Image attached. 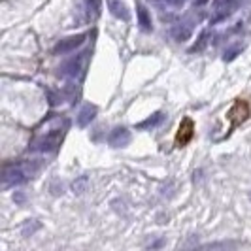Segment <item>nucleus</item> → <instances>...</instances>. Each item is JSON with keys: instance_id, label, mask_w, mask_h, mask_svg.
Listing matches in <instances>:
<instances>
[{"instance_id": "obj_1", "label": "nucleus", "mask_w": 251, "mask_h": 251, "mask_svg": "<svg viewBox=\"0 0 251 251\" xmlns=\"http://www.w3.org/2000/svg\"><path fill=\"white\" fill-rule=\"evenodd\" d=\"M83 42H85V34H77V36L64 38V40H61V42L55 46L53 53H55V55H66V53H72V51H75L79 46H83Z\"/></svg>"}, {"instance_id": "obj_2", "label": "nucleus", "mask_w": 251, "mask_h": 251, "mask_svg": "<svg viewBox=\"0 0 251 251\" xmlns=\"http://www.w3.org/2000/svg\"><path fill=\"white\" fill-rule=\"evenodd\" d=\"M87 55L89 53H81V55H77L74 59L66 61L63 64V68H61V74L68 75V77H77V75L81 74V70H83V63H85Z\"/></svg>"}, {"instance_id": "obj_3", "label": "nucleus", "mask_w": 251, "mask_h": 251, "mask_svg": "<svg viewBox=\"0 0 251 251\" xmlns=\"http://www.w3.org/2000/svg\"><path fill=\"white\" fill-rule=\"evenodd\" d=\"M108 142H110V146H113V148H125V146H128V142H130V132L126 130L125 126H117V128L112 130Z\"/></svg>"}, {"instance_id": "obj_4", "label": "nucleus", "mask_w": 251, "mask_h": 251, "mask_svg": "<svg viewBox=\"0 0 251 251\" xmlns=\"http://www.w3.org/2000/svg\"><path fill=\"white\" fill-rule=\"evenodd\" d=\"M248 115H250V106L246 104L244 100H238L234 106H232V110L228 113V117H230V121L234 123V125H238V123H244L246 119H248Z\"/></svg>"}, {"instance_id": "obj_5", "label": "nucleus", "mask_w": 251, "mask_h": 251, "mask_svg": "<svg viewBox=\"0 0 251 251\" xmlns=\"http://www.w3.org/2000/svg\"><path fill=\"white\" fill-rule=\"evenodd\" d=\"M108 4V10L112 12L113 17L121 19V21H128L130 19V13H128V8L123 0H106Z\"/></svg>"}, {"instance_id": "obj_6", "label": "nucleus", "mask_w": 251, "mask_h": 251, "mask_svg": "<svg viewBox=\"0 0 251 251\" xmlns=\"http://www.w3.org/2000/svg\"><path fill=\"white\" fill-rule=\"evenodd\" d=\"M26 179V174L21 168H8L4 172V185L6 187H15V185H21Z\"/></svg>"}, {"instance_id": "obj_7", "label": "nucleus", "mask_w": 251, "mask_h": 251, "mask_svg": "<svg viewBox=\"0 0 251 251\" xmlns=\"http://www.w3.org/2000/svg\"><path fill=\"white\" fill-rule=\"evenodd\" d=\"M191 138H193V121L191 119H183L176 134L177 146H185V144H189Z\"/></svg>"}, {"instance_id": "obj_8", "label": "nucleus", "mask_w": 251, "mask_h": 251, "mask_svg": "<svg viewBox=\"0 0 251 251\" xmlns=\"http://www.w3.org/2000/svg\"><path fill=\"white\" fill-rule=\"evenodd\" d=\"M234 2H236V0H215L214 2V12H215L214 21H221V19H225L226 15L230 13V10H232Z\"/></svg>"}, {"instance_id": "obj_9", "label": "nucleus", "mask_w": 251, "mask_h": 251, "mask_svg": "<svg viewBox=\"0 0 251 251\" xmlns=\"http://www.w3.org/2000/svg\"><path fill=\"white\" fill-rule=\"evenodd\" d=\"M95 115H97V108L95 106H91V104H85L79 113H77V125L79 126H87L93 119H95Z\"/></svg>"}, {"instance_id": "obj_10", "label": "nucleus", "mask_w": 251, "mask_h": 251, "mask_svg": "<svg viewBox=\"0 0 251 251\" xmlns=\"http://www.w3.org/2000/svg\"><path fill=\"white\" fill-rule=\"evenodd\" d=\"M191 32H193V28L189 23H177V25L172 26V30H170V34L174 36V40L177 42H185L191 38Z\"/></svg>"}, {"instance_id": "obj_11", "label": "nucleus", "mask_w": 251, "mask_h": 251, "mask_svg": "<svg viewBox=\"0 0 251 251\" xmlns=\"http://www.w3.org/2000/svg\"><path fill=\"white\" fill-rule=\"evenodd\" d=\"M136 13H138V25L142 30H151V17L150 13H148V10L146 8H142V6H138V10H136Z\"/></svg>"}, {"instance_id": "obj_12", "label": "nucleus", "mask_w": 251, "mask_h": 251, "mask_svg": "<svg viewBox=\"0 0 251 251\" xmlns=\"http://www.w3.org/2000/svg\"><path fill=\"white\" fill-rule=\"evenodd\" d=\"M81 4L85 6V15L87 19H93L99 13V0H81Z\"/></svg>"}, {"instance_id": "obj_13", "label": "nucleus", "mask_w": 251, "mask_h": 251, "mask_svg": "<svg viewBox=\"0 0 251 251\" xmlns=\"http://www.w3.org/2000/svg\"><path fill=\"white\" fill-rule=\"evenodd\" d=\"M163 113L161 112H157V113H153V115H151V117H148V119H146V121H144V123H140V128H150V126H155V125H159V123H161V121H163Z\"/></svg>"}, {"instance_id": "obj_14", "label": "nucleus", "mask_w": 251, "mask_h": 251, "mask_svg": "<svg viewBox=\"0 0 251 251\" xmlns=\"http://www.w3.org/2000/svg\"><path fill=\"white\" fill-rule=\"evenodd\" d=\"M240 51H242V46H236V48H230V50L225 51V61H232L236 55H238Z\"/></svg>"}, {"instance_id": "obj_15", "label": "nucleus", "mask_w": 251, "mask_h": 251, "mask_svg": "<svg viewBox=\"0 0 251 251\" xmlns=\"http://www.w3.org/2000/svg\"><path fill=\"white\" fill-rule=\"evenodd\" d=\"M164 2H166V8H174V10L181 8L185 4V0H164Z\"/></svg>"}, {"instance_id": "obj_16", "label": "nucleus", "mask_w": 251, "mask_h": 251, "mask_svg": "<svg viewBox=\"0 0 251 251\" xmlns=\"http://www.w3.org/2000/svg\"><path fill=\"white\" fill-rule=\"evenodd\" d=\"M85 181H87V177H81V179H79V183H74V189L77 191V193H81V191H83V185H85Z\"/></svg>"}]
</instances>
